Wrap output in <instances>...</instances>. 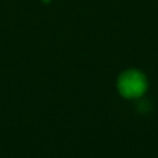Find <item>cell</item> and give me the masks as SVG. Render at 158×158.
<instances>
[{"label": "cell", "mask_w": 158, "mask_h": 158, "mask_svg": "<svg viewBox=\"0 0 158 158\" xmlns=\"http://www.w3.org/2000/svg\"><path fill=\"white\" fill-rule=\"evenodd\" d=\"M118 90L126 98H137L147 90V79L140 71L129 69L118 78Z\"/></svg>", "instance_id": "6da1fadb"}]
</instances>
